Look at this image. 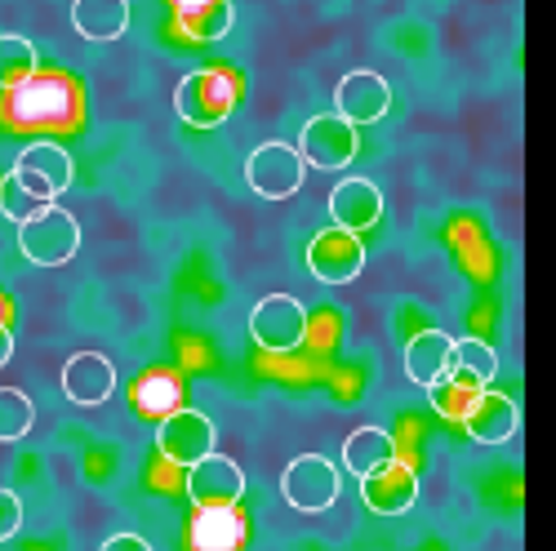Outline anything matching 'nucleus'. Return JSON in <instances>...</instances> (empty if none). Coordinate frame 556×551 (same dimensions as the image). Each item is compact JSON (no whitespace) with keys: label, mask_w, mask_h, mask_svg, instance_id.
<instances>
[{"label":"nucleus","mask_w":556,"mask_h":551,"mask_svg":"<svg viewBox=\"0 0 556 551\" xmlns=\"http://www.w3.org/2000/svg\"><path fill=\"white\" fill-rule=\"evenodd\" d=\"M5 116L23 129H72L80 120V85L63 72H36L18 89H10Z\"/></svg>","instance_id":"1"},{"label":"nucleus","mask_w":556,"mask_h":551,"mask_svg":"<svg viewBox=\"0 0 556 551\" xmlns=\"http://www.w3.org/2000/svg\"><path fill=\"white\" fill-rule=\"evenodd\" d=\"M241 103V85L227 67H197L178 80L174 89V112L192 129H218Z\"/></svg>","instance_id":"2"},{"label":"nucleus","mask_w":556,"mask_h":551,"mask_svg":"<svg viewBox=\"0 0 556 551\" xmlns=\"http://www.w3.org/2000/svg\"><path fill=\"white\" fill-rule=\"evenodd\" d=\"M18 249L36 267H63L80 249V222L63 205H45L27 222H18Z\"/></svg>","instance_id":"3"},{"label":"nucleus","mask_w":556,"mask_h":551,"mask_svg":"<svg viewBox=\"0 0 556 551\" xmlns=\"http://www.w3.org/2000/svg\"><path fill=\"white\" fill-rule=\"evenodd\" d=\"M250 338L254 347L271 351V356H286L299 351L307 338V307L294 294H267L250 307Z\"/></svg>","instance_id":"4"},{"label":"nucleus","mask_w":556,"mask_h":551,"mask_svg":"<svg viewBox=\"0 0 556 551\" xmlns=\"http://www.w3.org/2000/svg\"><path fill=\"white\" fill-rule=\"evenodd\" d=\"M339 467L330 463L326 453H299L294 463L281 472V494L294 512L303 516H320V512H330L334 502H339Z\"/></svg>","instance_id":"5"},{"label":"nucleus","mask_w":556,"mask_h":551,"mask_svg":"<svg viewBox=\"0 0 556 551\" xmlns=\"http://www.w3.org/2000/svg\"><path fill=\"white\" fill-rule=\"evenodd\" d=\"M303 178H307V165L290 143H263L245 156V182L263 201H290L303 188Z\"/></svg>","instance_id":"6"},{"label":"nucleus","mask_w":556,"mask_h":551,"mask_svg":"<svg viewBox=\"0 0 556 551\" xmlns=\"http://www.w3.org/2000/svg\"><path fill=\"white\" fill-rule=\"evenodd\" d=\"M361 152V133L356 125H348L339 112H326V116H312L299 133V156L303 165L312 169H348Z\"/></svg>","instance_id":"7"},{"label":"nucleus","mask_w":556,"mask_h":551,"mask_svg":"<svg viewBox=\"0 0 556 551\" xmlns=\"http://www.w3.org/2000/svg\"><path fill=\"white\" fill-rule=\"evenodd\" d=\"M214 423L205 419L201 409H192V405H182V409H174L169 419H161L156 423V453L165 458V463H174V467H192V463H201L205 453H214Z\"/></svg>","instance_id":"8"},{"label":"nucleus","mask_w":556,"mask_h":551,"mask_svg":"<svg viewBox=\"0 0 556 551\" xmlns=\"http://www.w3.org/2000/svg\"><path fill=\"white\" fill-rule=\"evenodd\" d=\"M365 267V241L343 227H320L307 245V271L320 285H352Z\"/></svg>","instance_id":"9"},{"label":"nucleus","mask_w":556,"mask_h":551,"mask_svg":"<svg viewBox=\"0 0 556 551\" xmlns=\"http://www.w3.org/2000/svg\"><path fill=\"white\" fill-rule=\"evenodd\" d=\"M361 502L375 516H405L414 502H419V472H414L405 458H392L379 472L361 476Z\"/></svg>","instance_id":"10"},{"label":"nucleus","mask_w":556,"mask_h":551,"mask_svg":"<svg viewBox=\"0 0 556 551\" xmlns=\"http://www.w3.org/2000/svg\"><path fill=\"white\" fill-rule=\"evenodd\" d=\"M334 112L348 120V125H375L392 112V85L379 76V72H348L334 89Z\"/></svg>","instance_id":"11"},{"label":"nucleus","mask_w":556,"mask_h":551,"mask_svg":"<svg viewBox=\"0 0 556 551\" xmlns=\"http://www.w3.org/2000/svg\"><path fill=\"white\" fill-rule=\"evenodd\" d=\"M245 494V472L223 453H205L188 467V498L192 508H237Z\"/></svg>","instance_id":"12"},{"label":"nucleus","mask_w":556,"mask_h":551,"mask_svg":"<svg viewBox=\"0 0 556 551\" xmlns=\"http://www.w3.org/2000/svg\"><path fill=\"white\" fill-rule=\"evenodd\" d=\"M379 218H383V192L375 188V182L361 178V174L334 182V192H330V227H343V232L365 236Z\"/></svg>","instance_id":"13"},{"label":"nucleus","mask_w":556,"mask_h":551,"mask_svg":"<svg viewBox=\"0 0 556 551\" xmlns=\"http://www.w3.org/2000/svg\"><path fill=\"white\" fill-rule=\"evenodd\" d=\"M463 432H468L477 445H507L517 432H521V409H517V400L513 396H503V392H481L472 405H468V413H463V423H458Z\"/></svg>","instance_id":"14"},{"label":"nucleus","mask_w":556,"mask_h":551,"mask_svg":"<svg viewBox=\"0 0 556 551\" xmlns=\"http://www.w3.org/2000/svg\"><path fill=\"white\" fill-rule=\"evenodd\" d=\"M116 392V364L99 351H76L63 364V396L80 409H94L103 400H112Z\"/></svg>","instance_id":"15"},{"label":"nucleus","mask_w":556,"mask_h":551,"mask_svg":"<svg viewBox=\"0 0 556 551\" xmlns=\"http://www.w3.org/2000/svg\"><path fill=\"white\" fill-rule=\"evenodd\" d=\"M245 516L237 508H197L188 525V551H241Z\"/></svg>","instance_id":"16"},{"label":"nucleus","mask_w":556,"mask_h":551,"mask_svg":"<svg viewBox=\"0 0 556 551\" xmlns=\"http://www.w3.org/2000/svg\"><path fill=\"white\" fill-rule=\"evenodd\" d=\"M450 370H454V338H450V334L424 330V334L409 338V347H405V374H409V383H419V387L428 392V387L441 383Z\"/></svg>","instance_id":"17"},{"label":"nucleus","mask_w":556,"mask_h":551,"mask_svg":"<svg viewBox=\"0 0 556 551\" xmlns=\"http://www.w3.org/2000/svg\"><path fill=\"white\" fill-rule=\"evenodd\" d=\"M129 400L138 409V419L161 423V419H169L174 409H182V379L169 374V370H148V374L134 379Z\"/></svg>","instance_id":"18"},{"label":"nucleus","mask_w":556,"mask_h":551,"mask_svg":"<svg viewBox=\"0 0 556 551\" xmlns=\"http://www.w3.org/2000/svg\"><path fill=\"white\" fill-rule=\"evenodd\" d=\"M72 27L85 40H121L129 31V0H72Z\"/></svg>","instance_id":"19"},{"label":"nucleus","mask_w":556,"mask_h":551,"mask_svg":"<svg viewBox=\"0 0 556 551\" xmlns=\"http://www.w3.org/2000/svg\"><path fill=\"white\" fill-rule=\"evenodd\" d=\"M54 201L59 196L27 169H10L5 178H0V214H5L10 222H27L31 214H40L45 205H54Z\"/></svg>","instance_id":"20"},{"label":"nucleus","mask_w":556,"mask_h":551,"mask_svg":"<svg viewBox=\"0 0 556 551\" xmlns=\"http://www.w3.org/2000/svg\"><path fill=\"white\" fill-rule=\"evenodd\" d=\"M14 169H27V174H36L45 188H50L54 196H63L67 188H72V152L67 148H59V143H27L18 156H14Z\"/></svg>","instance_id":"21"},{"label":"nucleus","mask_w":556,"mask_h":551,"mask_svg":"<svg viewBox=\"0 0 556 551\" xmlns=\"http://www.w3.org/2000/svg\"><path fill=\"white\" fill-rule=\"evenodd\" d=\"M396 458V440H392V432H383V427H356L348 440H343V467L361 480V476H369V472H379L383 463H392Z\"/></svg>","instance_id":"22"},{"label":"nucleus","mask_w":556,"mask_h":551,"mask_svg":"<svg viewBox=\"0 0 556 551\" xmlns=\"http://www.w3.org/2000/svg\"><path fill=\"white\" fill-rule=\"evenodd\" d=\"M485 392V383L477 379V374H468V370H454L441 379V383H432L428 387V400H432V409H437V419H445V423H463V413H468V405L477 400Z\"/></svg>","instance_id":"23"},{"label":"nucleus","mask_w":556,"mask_h":551,"mask_svg":"<svg viewBox=\"0 0 556 551\" xmlns=\"http://www.w3.org/2000/svg\"><path fill=\"white\" fill-rule=\"evenodd\" d=\"M174 23H178V31L188 36V40L210 44V40H223L231 31V23H237V10H231V0H205V5H197V10L174 14Z\"/></svg>","instance_id":"24"},{"label":"nucleus","mask_w":556,"mask_h":551,"mask_svg":"<svg viewBox=\"0 0 556 551\" xmlns=\"http://www.w3.org/2000/svg\"><path fill=\"white\" fill-rule=\"evenodd\" d=\"M40 72V54L27 36H0V89H18Z\"/></svg>","instance_id":"25"},{"label":"nucleus","mask_w":556,"mask_h":551,"mask_svg":"<svg viewBox=\"0 0 556 551\" xmlns=\"http://www.w3.org/2000/svg\"><path fill=\"white\" fill-rule=\"evenodd\" d=\"M36 423V405L18 387H0V440H23Z\"/></svg>","instance_id":"26"},{"label":"nucleus","mask_w":556,"mask_h":551,"mask_svg":"<svg viewBox=\"0 0 556 551\" xmlns=\"http://www.w3.org/2000/svg\"><path fill=\"white\" fill-rule=\"evenodd\" d=\"M454 364L458 370H468V374H477L485 387L498 379V356L481 338H454Z\"/></svg>","instance_id":"27"},{"label":"nucleus","mask_w":556,"mask_h":551,"mask_svg":"<svg viewBox=\"0 0 556 551\" xmlns=\"http://www.w3.org/2000/svg\"><path fill=\"white\" fill-rule=\"evenodd\" d=\"M23 529V502L14 489H0V542H10Z\"/></svg>","instance_id":"28"},{"label":"nucleus","mask_w":556,"mask_h":551,"mask_svg":"<svg viewBox=\"0 0 556 551\" xmlns=\"http://www.w3.org/2000/svg\"><path fill=\"white\" fill-rule=\"evenodd\" d=\"M99 551H152V542L138 538V534H116V538H108Z\"/></svg>","instance_id":"29"},{"label":"nucleus","mask_w":556,"mask_h":551,"mask_svg":"<svg viewBox=\"0 0 556 551\" xmlns=\"http://www.w3.org/2000/svg\"><path fill=\"white\" fill-rule=\"evenodd\" d=\"M10 356H14V330H10V320H0V370L10 364Z\"/></svg>","instance_id":"30"},{"label":"nucleus","mask_w":556,"mask_h":551,"mask_svg":"<svg viewBox=\"0 0 556 551\" xmlns=\"http://www.w3.org/2000/svg\"><path fill=\"white\" fill-rule=\"evenodd\" d=\"M197 5H205V0H174V14H182V10H197Z\"/></svg>","instance_id":"31"}]
</instances>
